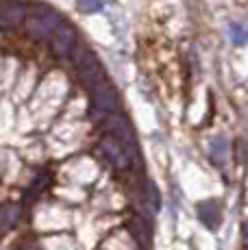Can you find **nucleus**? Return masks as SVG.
<instances>
[{
	"label": "nucleus",
	"instance_id": "f257e3e1",
	"mask_svg": "<svg viewBox=\"0 0 248 250\" xmlns=\"http://www.w3.org/2000/svg\"><path fill=\"white\" fill-rule=\"evenodd\" d=\"M104 126H107L109 135H113L124 148H126L131 161L133 159H140V148H137L135 131H133L131 122H128L122 113H111L109 118H104Z\"/></svg>",
	"mask_w": 248,
	"mask_h": 250
},
{
	"label": "nucleus",
	"instance_id": "f03ea898",
	"mask_svg": "<svg viewBox=\"0 0 248 250\" xmlns=\"http://www.w3.org/2000/svg\"><path fill=\"white\" fill-rule=\"evenodd\" d=\"M74 63H76V72H79L81 83H83L85 87L96 89L103 81H107L104 79V70H103V65H100L98 57L94 55L92 50H87V48L79 50Z\"/></svg>",
	"mask_w": 248,
	"mask_h": 250
},
{
	"label": "nucleus",
	"instance_id": "7ed1b4c3",
	"mask_svg": "<svg viewBox=\"0 0 248 250\" xmlns=\"http://www.w3.org/2000/svg\"><path fill=\"white\" fill-rule=\"evenodd\" d=\"M61 24H63V18L52 7H37L26 20V28L35 37H52Z\"/></svg>",
	"mask_w": 248,
	"mask_h": 250
},
{
	"label": "nucleus",
	"instance_id": "20e7f679",
	"mask_svg": "<svg viewBox=\"0 0 248 250\" xmlns=\"http://www.w3.org/2000/svg\"><path fill=\"white\" fill-rule=\"evenodd\" d=\"M92 103H94V113H98L103 118H109L111 113H118L120 107V96L113 89V85L109 81H103L96 89H92Z\"/></svg>",
	"mask_w": 248,
	"mask_h": 250
},
{
	"label": "nucleus",
	"instance_id": "39448f33",
	"mask_svg": "<svg viewBox=\"0 0 248 250\" xmlns=\"http://www.w3.org/2000/svg\"><path fill=\"white\" fill-rule=\"evenodd\" d=\"M100 152H103L104 161H107L109 166H113L116 170H126L128 163H131V157H128L126 148L113 135H107L100 139Z\"/></svg>",
	"mask_w": 248,
	"mask_h": 250
},
{
	"label": "nucleus",
	"instance_id": "423d86ee",
	"mask_svg": "<svg viewBox=\"0 0 248 250\" xmlns=\"http://www.w3.org/2000/svg\"><path fill=\"white\" fill-rule=\"evenodd\" d=\"M26 22V4L18 0H2L0 2V28L18 26Z\"/></svg>",
	"mask_w": 248,
	"mask_h": 250
},
{
	"label": "nucleus",
	"instance_id": "0eeeda50",
	"mask_svg": "<svg viewBox=\"0 0 248 250\" xmlns=\"http://www.w3.org/2000/svg\"><path fill=\"white\" fill-rule=\"evenodd\" d=\"M52 48L59 57H70L76 48V31L68 22H63L52 35Z\"/></svg>",
	"mask_w": 248,
	"mask_h": 250
},
{
	"label": "nucleus",
	"instance_id": "6e6552de",
	"mask_svg": "<svg viewBox=\"0 0 248 250\" xmlns=\"http://www.w3.org/2000/svg\"><path fill=\"white\" fill-rule=\"evenodd\" d=\"M128 233L135 239V244L140 248H148L152 242V224L142 215H135V218L128 222Z\"/></svg>",
	"mask_w": 248,
	"mask_h": 250
},
{
	"label": "nucleus",
	"instance_id": "1a4fd4ad",
	"mask_svg": "<svg viewBox=\"0 0 248 250\" xmlns=\"http://www.w3.org/2000/svg\"><path fill=\"white\" fill-rule=\"evenodd\" d=\"M198 220L205 224L209 230H216L222 222V209L218 200H203L198 205Z\"/></svg>",
	"mask_w": 248,
	"mask_h": 250
},
{
	"label": "nucleus",
	"instance_id": "9d476101",
	"mask_svg": "<svg viewBox=\"0 0 248 250\" xmlns=\"http://www.w3.org/2000/svg\"><path fill=\"white\" fill-rule=\"evenodd\" d=\"M209 152H211V161L216 166H224L227 161V155H228V144L224 137H213L211 144H209Z\"/></svg>",
	"mask_w": 248,
	"mask_h": 250
},
{
	"label": "nucleus",
	"instance_id": "9b49d317",
	"mask_svg": "<svg viewBox=\"0 0 248 250\" xmlns=\"http://www.w3.org/2000/svg\"><path fill=\"white\" fill-rule=\"evenodd\" d=\"M144 198H146V207H148L152 213H157V211L161 209V194H159V189H157L155 183H146Z\"/></svg>",
	"mask_w": 248,
	"mask_h": 250
},
{
	"label": "nucleus",
	"instance_id": "f8f14e48",
	"mask_svg": "<svg viewBox=\"0 0 248 250\" xmlns=\"http://www.w3.org/2000/svg\"><path fill=\"white\" fill-rule=\"evenodd\" d=\"M18 207H0V227H11L18 220Z\"/></svg>",
	"mask_w": 248,
	"mask_h": 250
},
{
	"label": "nucleus",
	"instance_id": "ddd939ff",
	"mask_svg": "<svg viewBox=\"0 0 248 250\" xmlns=\"http://www.w3.org/2000/svg\"><path fill=\"white\" fill-rule=\"evenodd\" d=\"M231 40L235 46H244L248 42V28L242 24H233L231 26Z\"/></svg>",
	"mask_w": 248,
	"mask_h": 250
},
{
	"label": "nucleus",
	"instance_id": "4468645a",
	"mask_svg": "<svg viewBox=\"0 0 248 250\" xmlns=\"http://www.w3.org/2000/svg\"><path fill=\"white\" fill-rule=\"evenodd\" d=\"M81 9H85V11H98L100 7H103V0H81Z\"/></svg>",
	"mask_w": 248,
	"mask_h": 250
},
{
	"label": "nucleus",
	"instance_id": "2eb2a0df",
	"mask_svg": "<svg viewBox=\"0 0 248 250\" xmlns=\"http://www.w3.org/2000/svg\"><path fill=\"white\" fill-rule=\"evenodd\" d=\"M242 235H244V242H246V246H248V220L242 224Z\"/></svg>",
	"mask_w": 248,
	"mask_h": 250
}]
</instances>
